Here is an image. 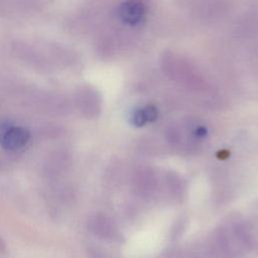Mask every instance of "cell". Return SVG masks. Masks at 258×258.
Wrapping results in <instances>:
<instances>
[{
    "mask_svg": "<svg viewBox=\"0 0 258 258\" xmlns=\"http://www.w3.org/2000/svg\"><path fill=\"white\" fill-rule=\"evenodd\" d=\"M29 140V132L23 127L10 126L0 137L2 146L7 150H16L23 147Z\"/></svg>",
    "mask_w": 258,
    "mask_h": 258,
    "instance_id": "obj_1",
    "label": "cell"
},
{
    "mask_svg": "<svg viewBox=\"0 0 258 258\" xmlns=\"http://www.w3.org/2000/svg\"><path fill=\"white\" fill-rule=\"evenodd\" d=\"M145 14V6L141 0H127L119 8L120 18L127 24L139 23Z\"/></svg>",
    "mask_w": 258,
    "mask_h": 258,
    "instance_id": "obj_2",
    "label": "cell"
},
{
    "mask_svg": "<svg viewBox=\"0 0 258 258\" xmlns=\"http://www.w3.org/2000/svg\"><path fill=\"white\" fill-rule=\"evenodd\" d=\"M146 122H147V119L145 117L143 109L142 110H138V111H136L134 113V115H133V123L135 125L141 126V125H144Z\"/></svg>",
    "mask_w": 258,
    "mask_h": 258,
    "instance_id": "obj_3",
    "label": "cell"
},
{
    "mask_svg": "<svg viewBox=\"0 0 258 258\" xmlns=\"http://www.w3.org/2000/svg\"><path fill=\"white\" fill-rule=\"evenodd\" d=\"M143 111H144V114H145V117H146L147 121H152L157 116V112H156L155 108L152 107V106H148V107L144 108Z\"/></svg>",
    "mask_w": 258,
    "mask_h": 258,
    "instance_id": "obj_4",
    "label": "cell"
}]
</instances>
